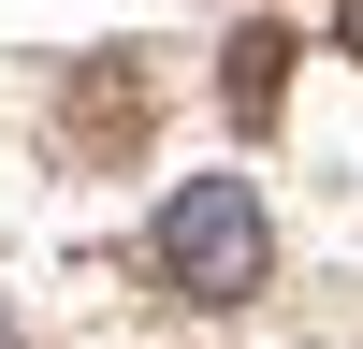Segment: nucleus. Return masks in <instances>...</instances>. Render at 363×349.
<instances>
[{"mask_svg":"<svg viewBox=\"0 0 363 349\" xmlns=\"http://www.w3.org/2000/svg\"><path fill=\"white\" fill-rule=\"evenodd\" d=\"M160 248H174V277H189V291H247V277H262V204L233 189V174H203V189H174Z\"/></svg>","mask_w":363,"mask_h":349,"instance_id":"obj_1","label":"nucleus"}]
</instances>
